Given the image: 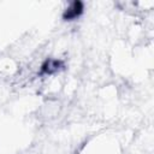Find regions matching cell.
Instances as JSON below:
<instances>
[{
	"label": "cell",
	"mask_w": 154,
	"mask_h": 154,
	"mask_svg": "<svg viewBox=\"0 0 154 154\" xmlns=\"http://www.w3.org/2000/svg\"><path fill=\"white\" fill-rule=\"evenodd\" d=\"M83 2L81 1H73L70 4V6L66 8V11L64 12L63 17L65 20H72V19H76L77 17H79L83 12Z\"/></svg>",
	"instance_id": "obj_1"
},
{
	"label": "cell",
	"mask_w": 154,
	"mask_h": 154,
	"mask_svg": "<svg viewBox=\"0 0 154 154\" xmlns=\"http://www.w3.org/2000/svg\"><path fill=\"white\" fill-rule=\"evenodd\" d=\"M61 67H63V61L57 60V59H48V60H46L42 64V66H41V73L51 75V73L57 72Z\"/></svg>",
	"instance_id": "obj_2"
}]
</instances>
